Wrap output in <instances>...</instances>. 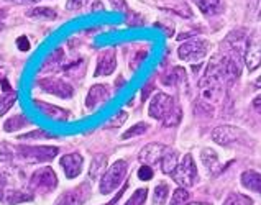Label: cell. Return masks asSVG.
Listing matches in <instances>:
<instances>
[{
  "label": "cell",
  "instance_id": "obj_1",
  "mask_svg": "<svg viewBox=\"0 0 261 205\" xmlns=\"http://www.w3.org/2000/svg\"><path fill=\"white\" fill-rule=\"evenodd\" d=\"M126 169H128V166H126V163L123 159L115 161V163L112 164L102 175L100 186H99L100 194L109 195V194L114 192V190H117L118 187H120L123 179H125V175H126Z\"/></svg>",
  "mask_w": 261,
  "mask_h": 205
},
{
  "label": "cell",
  "instance_id": "obj_2",
  "mask_svg": "<svg viewBox=\"0 0 261 205\" xmlns=\"http://www.w3.org/2000/svg\"><path fill=\"white\" fill-rule=\"evenodd\" d=\"M58 187V175L51 167H41L30 178V190L36 195H46Z\"/></svg>",
  "mask_w": 261,
  "mask_h": 205
},
{
  "label": "cell",
  "instance_id": "obj_3",
  "mask_svg": "<svg viewBox=\"0 0 261 205\" xmlns=\"http://www.w3.org/2000/svg\"><path fill=\"white\" fill-rule=\"evenodd\" d=\"M17 156L28 163H46L56 158L58 155V148L56 146H27V144H20L17 146Z\"/></svg>",
  "mask_w": 261,
  "mask_h": 205
},
{
  "label": "cell",
  "instance_id": "obj_4",
  "mask_svg": "<svg viewBox=\"0 0 261 205\" xmlns=\"http://www.w3.org/2000/svg\"><path fill=\"white\" fill-rule=\"evenodd\" d=\"M171 178H173V181L181 187H191V186L196 184L197 166H196V163H194L192 155H186L182 158V161L177 164L174 172L171 174Z\"/></svg>",
  "mask_w": 261,
  "mask_h": 205
},
{
  "label": "cell",
  "instance_id": "obj_5",
  "mask_svg": "<svg viewBox=\"0 0 261 205\" xmlns=\"http://www.w3.org/2000/svg\"><path fill=\"white\" fill-rule=\"evenodd\" d=\"M208 49H211V45H208L207 40L192 38L179 46L177 56H179V60H182V61L197 63L200 60H204V56L208 53Z\"/></svg>",
  "mask_w": 261,
  "mask_h": 205
},
{
  "label": "cell",
  "instance_id": "obj_6",
  "mask_svg": "<svg viewBox=\"0 0 261 205\" xmlns=\"http://www.w3.org/2000/svg\"><path fill=\"white\" fill-rule=\"evenodd\" d=\"M38 87L46 94L56 95L59 99H71L74 89L72 85L68 84L63 79H55V77H44L38 80Z\"/></svg>",
  "mask_w": 261,
  "mask_h": 205
},
{
  "label": "cell",
  "instance_id": "obj_7",
  "mask_svg": "<svg viewBox=\"0 0 261 205\" xmlns=\"http://www.w3.org/2000/svg\"><path fill=\"white\" fill-rule=\"evenodd\" d=\"M176 105L174 99L171 97V95L165 94V92H158L151 99L150 102V107H148V113H150L151 119H156V120H163L166 119V115L173 110Z\"/></svg>",
  "mask_w": 261,
  "mask_h": 205
},
{
  "label": "cell",
  "instance_id": "obj_8",
  "mask_svg": "<svg viewBox=\"0 0 261 205\" xmlns=\"http://www.w3.org/2000/svg\"><path fill=\"white\" fill-rule=\"evenodd\" d=\"M91 194H92L91 184H89V182H83V184H79L77 187L64 192L55 205H84L89 200Z\"/></svg>",
  "mask_w": 261,
  "mask_h": 205
},
{
  "label": "cell",
  "instance_id": "obj_9",
  "mask_svg": "<svg viewBox=\"0 0 261 205\" xmlns=\"http://www.w3.org/2000/svg\"><path fill=\"white\" fill-rule=\"evenodd\" d=\"M245 63L248 71H255L261 66V32H255L250 35L245 46Z\"/></svg>",
  "mask_w": 261,
  "mask_h": 205
},
{
  "label": "cell",
  "instance_id": "obj_10",
  "mask_svg": "<svg viewBox=\"0 0 261 205\" xmlns=\"http://www.w3.org/2000/svg\"><path fill=\"white\" fill-rule=\"evenodd\" d=\"M243 136V131L232 125H222L212 131V140L220 146H230Z\"/></svg>",
  "mask_w": 261,
  "mask_h": 205
},
{
  "label": "cell",
  "instance_id": "obj_11",
  "mask_svg": "<svg viewBox=\"0 0 261 205\" xmlns=\"http://www.w3.org/2000/svg\"><path fill=\"white\" fill-rule=\"evenodd\" d=\"M166 151H168V146L160 144V143H150L140 151L138 159L143 164H148V166L153 167L154 164L161 163V159H163V156H165Z\"/></svg>",
  "mask_w": 261,
  "mask_h": 205
},
{
  "label": "cell",
  "instance_id": "obj_12",
  "mask_svg": "<svg viewBox=\"0 0 261 205\" xmlns=\"http://www.w3.org/2000/svg\"><path fill=\"white\" fill-rule=\"evenodd\" d=\"M59 164H61L66 178L76 179L81 174V171H83L84 158L81 156L79 153H69V155H64L61 159H59Z\"/></svg>",
  "mask_w": 261,
  "mask_h": 205
},
{
  "label": "cell",
  "instance_id": "obj_13",
  "mask_svg": "<svg viewBox=\"0 0 261 205\" xmlns=\"http://www.w3.org/2000/svg\"><path fill=\"white\" fill-rule=\"evenodd\" d=\"M110 97V92H109V87L103 85V84H95L89 89V94L86 97V107L89 110H94L100 104H103L106 100H109Z\"/></svg>",
  "mask_w": 261,
  "mask_h": 205
},
{
  "label": "cell",
  "instance_id": "obj_14",
  "mask_svg": "<svg viewBox=\"0 0 261 205\" xmlns=\"http://www.w3.org/2000/svg\"><path fill=\"white\" fill-rule=\"evenodd\" d=\"M117 68V57L114 51H103L97 61V69L94 72L95 77L99 76H110Z\"/></svg>",
  "mask_w": 261,
  "mask_h": 205
},
{
  "label": "cell",
  "instance_id": "obj_15",
  "mask_svg": "<svg viewBox=\"0 0 261 205\" xmlns=\"http://www.w3.org/2000/svg\"><path fill=\"white\" fill-rule=\"evenodd\" d=\"M200 159H202V164L207 167V171L211 174L220 172L222 167H220L219 155L212 148H204L202 151H200Z\"/></svg>",
  "mask_w": 261,
  "mask_h": 205
},
{
  "label": "cell",
  "instance_id": "obj_16",
  "mask_svg": "<svg viewBox=\"0 0 261 205\" xmlns=\"http://www.w3.org/2000/svg\"><path fill=\"white\" fill-rule=\"evenodd\" d=\"M242 186L245 189L251 190V192H256L261 195V172H256V171H245L242 174Z\"/></svg>",
  "mask_w": 261,
  "mask_h": 205
},
{
  "label": "cell",
  "instance_id": "obj_17",
  "mask_svg": "<svg viewBox=\"0 0 261 205\" xmlns=\"http://www.w3.org/2000/svg\"><path fill=\"white\" fill-rule=\"evenodd\" d=\"M35 104H36V107H38L44 115L49 116V119H53V120H66L69 116V112L68 110H64V108H59L56 105L46 104V102L36 100Z\"/></svg>",
  "mask_w": 261,
  "mask_h": 205
},
{
  "label": "cell",
  "instance_id": "obj_18",
  "mask_svg": "<svg viewBox=\"0 0 261 205\" xmlns=\"http://www.w3.org/2000/svg\"><path fill=\"white\" fill-rule=\"evenodd\" d=\"M107 171V156L103 155H97L92 163H91V167H89V178L92 181L99 179L100 175H103V172Z\"/></svg>",
  "mask_w": 261,
  "mask_h": 205
},
{
  "label": "cell",
  "instance_id": "obj_19",
  "mask_svg": "<svg viewBox=\"0 0 261 205\" xmlns=\"http://www.w3.org/2000/svg\"><path fill=\"white\" fill-rule=\"evenodd\" d=\"M177 167V151L168 148V151L165 153V156L161 159V169L163 174H173L174 169Z\"/></svg>",
  "mask_w": 261,
  "mask_h": 205
},
{
  "label": "cell",
  "instance_id": "obj_20",
  "mask_svg": "<svg viewBox=\"0 0 261 205\" xmlns=\"http://www.w3.org/2000/svg\"><path fill=\"white\" fill-rule=\"evenodd\" d=\"M194 2H196L199 10L202 12L204 15H215V13H219L222 9L220 0H194Z\"/></svg>",
  "mask_w": 261,
  "mask_h": 205
},
{
  "label": "cell",
  "instance_id": "obj_21",
  "mask_svg": "<svg viewBox=\"0 0 261 205\" xmlns=\"http://www.w3.org/2000/svg\"><path fill=\"white\" fill-rule=\"evenodd\" d=\"M27 17L33 18V20H56V12L53 9H48V7H36L27 12Z\"/></svg>",
  "mask_w": 261,
  "mask_h": 205
},
{
  "label": "cell",
  "instance_id": "obj_22",
  "mask_svg": "<svg viewBox=\"0 0 261 205\" xmlns=\"http://www.w3.org/2000/svg\"><path fill=\"white\" fill-rule=\"evenodd\" d=\"M27 125H28V120H25V116L15 115V116H12V119H9L4 123V130L9 131V133H12V131H18V130H21Z\"/></svg>",
  "mask_w": 261,
  "mask_h": 205
},
{
  "label": "cell",
  "instance_id": "obj_23",
  "mask_svg": "<svg viewBox=\"0 0 261 205\" xmlns=\"http://www.w3.org/2000/svg\"><path fill=\"white\" fill-rule=\"evenodd\" d=\"M168 194H169V187L165 182H160L158 186L154 187L153 192V203L154 205H165L168 200Z\"/></svg>",
  "mask_w": 261,
  "mask_h": 205
},
{
  "label": "cell",
  "instance_id": "obj_24",
  "mask_svg": "<svg viewBox=\"0 0 261 205\" xmlns=\"http://www.w3.org/2000/svg\"><path fill=\"white\" fill-rule=\"evenodd\" d=\"M181 119H182V110H181V107H179V105H174L173 110H171V112L166 115V119H163L161 122H163V125H165V127L171 128V127L179 125V122H181Z\"/></svg>",
  "mask_w": 261,
  "mask_h": 205
},
{
  "label": "cell",
  "instance_id": "obj_25",
  "mask_svg": "<svg viewBox=\"0 0 261 205\" xmlns=\"http://www.w3.org/2000/svg\"><path fill=\"white\" fill-rule=\"evenodd\" d=\"M15 100H17V92H13V91L5 92V95L0 97V116H4L10 110L12 105L15 104Z\"/></svg>",
  "mask_w": 261,
  "mask_h": 205
},
{
  "label": "cell",
  "instance_id": "obj_26",
  "mask_svg": "<svg viewBox=\"0 0 261 205\" xmlns=\"http://www.w3.org/2000/svg\"><path fill=\"white\" fill-rule=\"evenodd\" d=\"M148 130H150V127H148L146 123L140 122V123H137V125H133L132 128L126 130L120 138H122V140H130V138H135V136H140V135H145Z\"/></svg>",
  "mask_w": 261,
  "mask_h": 205
},
{
  "label": "cell",
  "instance_id": "obj_27",
  "mask_svg": "<svg viewBox=\"0 0 261 205\" xmlns=\"http://www.w3.org/2000/svg\"><path fill=\"white\" fill-rule=\"evenodd\" d=\"M53 138H56L55 135L51 133H46L44 130H33L30 131V133H25V135H20L18 140H53Z\"/></svg>",
  "mask_w": 261,
  "mask_h": 205
},
{
  "label": "cell",
  "instance_id": "obj_28",
  "mask_svg": "<svg viewBox=\"0 0 261 205\" xmlns=\"http://www.w3.org/2000/svg\"><path fill=\"white\" fill-rule=\"evenodd\" d=\"M189 192L184 187H179L174 190L173 197H171V203L169 205H186L189 203Z\"/></svg>",
  "mask_w": 261,
  "mask_h": 205
},
{
  "label": "cell",
  "instance_id": "obj_29",
  "mask_svg": "<svg viewBox=\"0 0 261 205\" xmlns=\"http://www.w3.org/2000/svg\"><path fill=\"white\" fill-rule=\"evenodd\" d=\"M146 197H148V190L146 189H138V190H135V192L132 194V197L123 205H143L146 202Z\"/></svg>",
  "mask_w": 261,
  "mask_h": 205
},
{
  "label": "cell",
  "instance_id": "obj_30",
  "mask_svg": "<svg viewBox=\"0 0 261 205\" xmlns=\"http://www.w3.org/2000/svg\"><path fill=\"white\" fill-rule=\"evenodd\" d=\"M27 200H32V195L18 192V190H12V192L7 194V199H5V202L9 205H15L18 202H27Z\"/></svg>",
  "mask_w": 261,
  "mask_h": 205
},
{
  "label": "cell",
  "instance_id": "obj_31",
  "mask_svg": "<svg viewBox=\"0 0 261 205\" xmlns=\"http://www.w3.org/2000/svg\"><path fill=\"white\" fill-rule=\"evenodd\" d=\"M223 205H253V200L248 199L247 195L230 194V195L227 197V200L223 202Z\"/></svg>",
  "mask_w": 261,
  "mask_h": 205
},
{
  "label": "cell",
  "instance_id": "obj_32",
  "mask_svg": "<svg viewBox=\"0 0 261 205\" xmlns=\"http://www.w3.org/2000/svg\"><path fill=\"white\" fill-rule=\"evenodd\" d=\"M126 119H128V113H126V112H118L115 116H114V119H112L109 123H107V127H112V128H117V127H122L123 125V123L126 122Z\"/></svg>",
  "mask_w": 261,
  "mask_h": 205
},
{
  "label": "cell",
  "instance_id": "obj_33",
  "mask_svg": "<svg viewBox=\"0 0 261 205\" xmlns=\"http://www.w3.org/2000/svg\"><path fill=\"white\" fill-rule=\"evenodd\" d=\"M13 158V151L7 143H0V163H9Z\"/></svg>",
  "mask_w": 261,
  "mask_h": 205
},
{
  "label": "cell",
  "instance_id": "obj_34",
  "mask_svg": "<svg viewBox=\"0 0 261 205\" xmlns=\"http://www.w3.org/2000/svg\"><path fill=\"white\" fill-rule=\"evenodd\" d=\"M138 178L141 181H150L153 179V169H151V166H148V164H143L138 169Z\"/></svg>",
  "mask_w": 261,
  "mask_h": 205
},
{
  "label": "cell",
  "instance_id": "obj_35",
  "mask_svg": "<svg viewBox=\"0 0 261 205\" xmlns=\"http://www.w3.org/2000/svg\"><path fill=\"white\" fill-rule=\"evenodd\" d=\"M89 2H91V0H68L66 9L68 10H81V9H84Z\"/></svg>",
  "mask_w": 261,
  "mask_h": 205
},
{
  "label": "cell",
  "instance_id": "obj_36",
  "mask_svg": "<svg viewBox=\"0 0 261 205\" xmlns=\"http://www.w3.org/2000/svg\"><path fill=\"white\" fill-rule=\"evenodd\" d=\"M17 46H18L20 51H28L30 49V43H28L27 36H20L18 41H17Z\"/></svg>",
  "mask_w": 261,
  "mask_h": 205
},
{
  "label": "cell",
  "instance_id": "obj_37",
  "mask_svg": "<svg viewBox=\"0 0 261 205\" xmlns=\"http://www.w3.org/2000/svg\"><path fill=\"white\" fill-rule=\"evenodd\" d=\"M110 4L117 10H125L126 9V2H125V0H110Z\"/></svg>",
  "mask_w": 261,
  "mask_h": 205
},
{
  "label": "cell",
  "instance_id": "obj_38",
  "mask_svg": "<svg viewBox=\"0 0 261 205\" xmlns=\"http://www.w3.org/2000/svg\"><path fill=\"white\" fill-rule=\"evenodd\" d=\"M253 108H255L256 112L261 113V95H258V97L253 99Z\"/></svg>",
  "mask_w": 261,
  "mask_h": 205
},
{
  "label": "cell",
  "instance_id": "obj_39",
  "mask_svg": "<svg viewBox=\"0 0 261 205\" xmlns=\"http://www.w3.org/2000/svg\"><path fill=\"white\" fill-rule=\"evenodd\" d=\"M12 2L18 5H32V4H38L40 0H12Z\"/></svg>",
  "mask_w": 261,
  "mask_h": 205
},
{
  "label": "cell",
  "instance_id": "obj_40",
  "mask_svg": "<svg viewBox=\"0 0 261 205\" xmlns=\"http://www.w3.org/2000/svg\"><path fill=\"white\" fill-rule=\"evenodd\" d=\"M4 189H5V178L0 174V200L4 199Z\"/></svg>",
  "mask_w": 261,
  "mask_h": 205
},
{
  "label": "cell",
  "instance_id": "obj_41",
  "mask_svg": "<svg viewBox=\"0 0 261 205\" xmlns=\"http://www.w3.org/2000/svg\"><path fill=\"white\" fill-rule=\"evenodd\" d=\"M92 10H94V12H95V10H103V5L99 2V0H97V2L92 5Z\"/></svg>",
  "mask_w": 261,
  "mask_h": 205
},
{
  "label": "cell",
  "instance_id": "obj_42",
  "mask_svg": "<svg viewBox=\"0 0 261 205\" xmlns=\"http://www.w3.org/2000/svg\"><path fill=\"white\" fill-rule=\"evenodd\" d=\"M255 87H256V89H261V76L255 80Z\"/></svg>",
  "mask_w": 261,
  "mask_h": 205
},
{
  "label": "cell",
  "instance_id": "obj_43",
  "mask_svg": "<svg viewBox=\"0 0 261 205\" xmlns=\"http://www.w3.org/2000/svg\"><path fill=\"white\" fill-rule=\"evenodd\" d=\"M186 205H211V203H205V202H191V203H186Z\"/></svg>",
  "mask_w": 261,
  "mask_h": 205
},
{
  "label": "cell",
  "instance_id": "obj_44",
  "mask_svg": "<svg viewBox=\"0 0 261 205\" xmlns=\"http://www.w3.org/2000/svg\"><path fill=\"white\" fill-rule=\"evenodd\" d=\"M0 17H2V15H0ZM0 30H4V23H2V21H0Z\"/></svg>",
  "mask_w": 261,
  "mask_h": 205
}]
</instances>
